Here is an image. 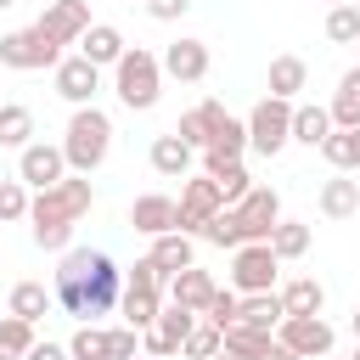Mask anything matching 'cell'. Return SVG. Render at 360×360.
I'll return each instance as SVG.
<instances>
[{"instance_id":"1","label":"cell","mask_w":360,"mask_h":360,"mask_svg":"<svg viewBox=\"0 0 360 360\" xmlns=\"http://www.w3.org/2000/svg\"><path fill=\"white\" fill-rule=\"evenodd\" d=\"M56 304L79 321H96V315H112L118 298H124V270L101 253V248H68L62 264H56V281H51Z\"/></svg>"},{"instance_id":"2","label":"cell","mask_w":360,"mask_h":360,"mask_svg":"<svg viewBox=\"0 0 360 360\" xmlns=\"http://www.w3.org/2000/svg\"><path fill=\"white\" fill-rule=\"evenodd\" d=\"M90 202H96L90 174H68V180H56L51 191H39L34 208H28L34 248H45V253H68V236H73V225L90 214Z\"/></svg>"},{"instance_id":"3","label":"cell","mask_w":360,"mask_h":360,"mask_svg":"<svg viewBox=\"0 0 360 360\" xmlns=\"http://www.w3.org/2000/svg\"><path fill=\"white\" fill-rule=\"evenodd\" d=\"M62 152H68V169L73 174H96L112 152V118L90 101V107H73L68 129H62Z\"/></svg>"},{"instance_id":"4","label":"cell","mask_w":360,"mask_h":360,"mask_svg":"<svg viewBox=\"0 0 360 360\" xmlns=\"http://www.w3.org/2000/svg\"><path fill=\"white\" fill-rule=\"evenodd\" d=\"M112 90H118V101L129 112L158 107V96H163V56H152L146 45H129L118 56V68H112Z\"/></svg>"},{"instance_id":"5","label":"cell","mask_w":360,"mask_h":360,"mask_svg":"<svg viewBox=\"0 0 360 360\" xmlns=\"http://www.w3.org/2000/svg\"><path fill=\"white\" fill-rule=\"evenodd\" d=\"M56 62H62V45L45 39L39 22L0 34V68H11V73H34V68H56Z\"/></svg>"},{"instance_id":"6","label":"cell","mask_w":360,"mask_h":360,"mask_svg":"<svg viewBox=\"0 0 360 360\" xmlns=\"http://www.w3.org/2000/svg\"><path fill=\"white\" fill-rule=\"evenodd\" d=\"M287 141H292V101L264 96V101L248 112V146H253L259 158H276Z\"/></svg>"},{"instance_id":"7","label":"cell","mask_w":360,"mask_h":360,"mask_svg":"<svg viewBox=\"0 0 360 360\" xmlns=\"http://www.w3.org/2000/svg\"><path fill=\"white\" fill-rule=\"evenodd\" d=\"M219 208H231V202L219 197V180H214V174H186V186H180V214H174V231H186V236H202V231H208V219H214Z\"/></svg>"},{"instance_id":"8","label":"cell","mask_w":360,"mask_h":360,"mask_svg":"<svg viewBox=\"0 0 360 360\" xmlns=\"http://www.w3.org/2000/svg\"><path fill=\"white\" fill-rule=\"evenodd\" d=\"M276 276H281V259H276L270 242H242L231 253V287L236 292H270Z\"/></svg>"},{"instance_id":"9","label":"cell","mask_w":360,"mask_h":360,"mask_svg":"<svg viewBox=\"0 0 360 360\" xmlns=\"http://www.w3.org/2000/svg\"><path fill=\"white\" fill-rule=\"evenodd\" d=\"M73 169H68V152H62V141L51 146V141H28L22 152H17V180L22 186H34V191H51L56 180H68Z\"/></svg>"},{"instance_id":"10","label":"cell","mask_w":360,"mask_h":360,"mask_svg":"<svg viewBox=\"0 0 360 360\" xmlns=\"http://www.w3.org/2000/svg\"><path fill=\"white\" fill-rule=\"evenodd\" d=\"M197 321H202L197 309H186V304H163V315H158V321L141 332V349H146V354L174 360V354H180V343L191 338V326H197Z\"/></svg>"},{"instance_id":"11","label":"cell","mask_w":360,"mask_h":360,"mask_svg":"<svg viewBox=\"0 0 360 360\" xmlns=\"http://www.w3.org/2000/svg\"><path fill=\"white\" fill-rule=\"evenodd\" d=\"M276 343H287V349L304 354V360H321V354H332L338 332H332V321H321V315H287V321L276 326Z\"/></svg>"},{"instance_id":"12","label":"cell","mask_w":360,"mask_h":360,"mask_svg":"<svg viewBox=\"0 0 360 360\" xmlns=\"http://www.w3.org/2000/svg\"><path fill=\"white\" fill-rule=\"evenodd\" d=\"M51 73H56V96L73 101V107H90L96 90H101V68H96L90 56H62Z\"/></svg>"},{"instance_id":"13","label":"cell","mask_w":360,"mask_h":360,"mask_svg":"<svg viewBox=\"0 0 360 360\" xmlns=\"http://www.w3.org/2000/svg\"><path fill=\"white\" fill-rule=\"evenodd\" d=\"M236 214H242L248 242H270V231L281 225V191H276V186H253V191L236 202Z\"/></svg>"},{"instance_id":"14","label":"cell","mask_w":360,"mask_h":360,"mask_svg":"<svg viewBox=\"0 0 360 360\" xmlns=\"http://www.w3.org/2000/svg\"><path fill=\"white\" fill-rule=\"evenodd\" d=\"M39 28H45V39H56V45H79L84 28H90V0H51V6L39 11Z\"/></svg>"},{"instance_id":"15","label":"cell","mask_w":360,"mask_h":360,"mask_svg":"<svg viewBox=\"0 0 360 360\" xmlns=\"http://www.w3.org/2000/svg\"><path fill=\"white\" fill-rule=\"evenodd\" d=\"M163 79L202 84V79H208V45H202V39H169V45H163Z\"/></svg>"},{"instance_id":"16","label":"cell","mask_w":360,"mask_h":360,"mask_svg":"<svg viewBox=\"0 0 360 360\" xmlns=\"http://www.w3.org/2000/svg\"><path fill=\"white\" fill-rule=\"evenodd\" d=\"M174 214H180V202L163 197V191H146V197L129 202V225H135L141 236H163V231H174Z\"/></svg>"},{"instance_id":"17","label":"cell","mask_w":360,"mask_h":360,"mask_svg":"<svg viewBox=\"0 0 360 360\" xmlns=\"http://www.w3.org/2000/svg\"><path fill=\"white\" fill-rule=\"evenodd\" d=\"M202 174H214L219 180V197L236 208L248 191H253V174L242 169V158H219V152H202Z\"/></svg>"},{"instance_id":"18","label":"cell","mask_w":360,"mask_h":360,"mask_svg":"<svg viewBox=\"0 0 360 360\" xmlns=\"http://www.w3.org/2000/svg\"><path fill=\"white\" fill-rule=\"evenodd\" d=\"M146 158H152V169H158L163 180H186V174H191L197 146H186V141L169 129V135H158V141H152V152H146Z\"/></svg>"},{"instance_id":"19","label":"cell","mask_w":360,"mask_h":360,"mask_svg":"<svg viewBox=\"0 0 360 360\" xmlns=\"http://www.w3.org/2000/svg\"><path fill=\"white\" fill-rule=\"evenodd\" d=\"M208 298H214V276L208 270H197V264H186V270H174L169 276V304H186V309H208Z\"/></svg>"},{"instance_id":"20","label":"cell","mask_w":360,"mask_h":360,"mask_svg":"<svg viewBox=\"0 0 360 360\" xmlns=\"http://www.w3.org/2000/svg\"><path fill=\"white\" fill-rule=\"evenodd\" d=\"M129 45H124V34L112 28V22H90L84 28V39H79V56H90L96 68H118V56H124Z\"/></svg>"},{"instance_id":"21","label":"cell","mask_w":360,"mask_h":360,"mask_svg":"<svg viewBox=\"0 0 360 360\" xmlns=\"http://www.w3.org/2000/svg\"><path fill=\"white\" fill-rule=\"evenodd\" d=\"M219 118H225V107H219V101H197L191 112H180V124H174V135H180L186 146H197V152H202V146L214 141V129H219Z\"/></svg>"},{"instance_id":"22","label":"cell","mask_w":360,"mask_h":360,"mask_svg":"<svg viewBox=\"0 0 360 360\" xmlns=\"http://www.w3.org/2000/svg\"><path fill=\"white\" fill-rule=\"evenodd\" d=\"M236 321H248V326H259V332H276L281 321H287V304H281V292L270 287V292H242V315Z\"/></svg>"},{"instance_id":"23","label":"cell","mask_w":360,"mask_h":360,"mask_svg":"<svg viewBox=\"0 0 360 360\" xmlns=\"http://www.w3.org/2000/svg\"><path fill=\"white\" fill-rule=\"evenodd\" d=\"M321 214H326V219H354V214H360V180H349V174L326 180V186H321Z\"/></svg>"},{"instance_id":"24","label":"cell","mask_w":360,"mask_h":360,"mask_svg":"<svg viewBox=\"0 0 360 360\" xmlns=\"http://www.w3.org/2000/svg\"><path fill=\"white\" fill-rule=\"evenodd\" d=\"M152 259H158V270H163V276H174V270L197 264V248H191V236H186V231H163V236H152Z\"/></svg>"},{"instance_id":"25","label":"cell","mask_w":360,"mask_h":360,"mask_svg":"<svg viewBox=\"0 0 360 360\" xmlns=\"http://www.w3.org/2000/svg\"><path fill=\"white\" fill-rule=\"evenodd\" d=\"M51 304H56V292H51L45 281H17V287H11V315H17V321H34V326H39V321L51 315Z\"/></svg>"},{"instance_id":"26","label":"cell","mask_w":360,"mask_h":360,"mask_svg":"<svg viewBox=\"0 0 360 360\" xmlns=\"http://www.w3.org/2000/svg\"><path fill=\"white\" fill-rule=\"evenodd\" d=\"M118 315H124V326L146 332V326L163 315V292H146V287H124V298H118Z\"/></svg>"},{"instance_id":"27","label":"cell","mask_w":360,"mask_h":360,"mask_svg":"<svg viewBox=\"0 0 360 360\" xmlns=\"http://www.w3.org/2000/svg\"><path fill=\"white\" fill-rule=\"evenodd\" d=\"M225 349H231L236 360H264V354L276 349V332H259V326H248V321H231V326H225Z\"/></svg>"},{"instance_id":"28","label":"cell","mask_w":360,"mask_h":360,"mask_svg":"<svg viewBox=\"0 0 360 360\" xmlns=\"http://www.w3.org/2000/svg\"><path fill=\"white\" fill-rule=\"evenodd\" d=\"M332 124L338 129H360V62L338 79V90H332Z\"/></svg>"},{"instance_id":"29","label":"cell","mask_w":360,"mask_h":360,"mask_svg":"<svg viewBox=\"0 0 360 360\" xmlns=\"http://www.w3.org/2000/svg\"><path fill=\"white\" fill-rule=\"evenodd\" d=\"M338 124H332V107H292V141L298 146H315L321 152V141L332 135Z\"/></svg>"},{"instance_id":"30","label":"cell","mask_w":360,"mask_h":360,"mask_svg":"<svg viewBox=\"0 0 360 360\" xmlns=\"http://www.w3.org/2000/svg\"><path fill=\"white\" fill-rule=\"evenodd\" d=\"M281 304H287V315H321L326 309V287L315 276H292L281 287Z\"/></svg>"},{"instance_id":"31","label":"cell","mask_w":360,"mask_h":360,"mask_svg":"<svg viewBox=\"0 0 360 360\" xmlns=\"http://www.w3.org/2000/svg\"><path fill=\"white\" fill-rule=\"evenodd\" d=\"M264 84H270V96L292 101V96H298L304 84H309V68H304V56H276V62H270V79H264Z\"/></svg>"},{"instance_id":"32","label":"cell","mask_w":360,"mask_h":360,"mask_svg":"<svg viewBox=\"0 0 360 360\" xmlns=\"http://www.w3.org/2000/svg\"><path fill=\"white\" fill-rule=\"evenodd\" d=\"M68 354H73V360H112V338H107V326L79 321V332L68 338Z\"/></svg>"},{"instance_id":"33","label":"cell","mask_w":360,"mask_h":360,"mask_svg":"<svg viewBox=\"0 0 360 360\" xmlns=\"http://www.w3.org/2000/svg\"><path fill=\"white\" fill-rule=\"evenodd\" d=\"M28 135H34V112L22 107V101H0V146H28Z\"/></svg>"},{"instance_id":"34","label":"cell","mask_w":360,"mask_h":360,"mask_svg":"<svg viewBox=\"0 0 360 360\" xmlns=\"http://www.w3.org/2000/svg\"><path fill=\"white\" fill-rule=\"evenodd\" d=\"M34 343H39L34 338V321H17V315L0 321V360H28Z\"/></svg>"},{"instance_id":"35","label":"cell","mask_w":360,"mask_h":360,"mask_svg":"<svg viewBox=\"0 0 360 360\" xmlns=\"http://www.w3.org/2000/svg\"><path fill=\"white\" fill-rule=\"evenodd\" d=\"M202 242H214V248H231V253H236V248L248 242V231H242V214H236V208H219V214L208 219Z\"/></svg>"},{"instance_id":"36","label":"cell","mask_w":360,"mask_h":360,"mask_svg":"<svg viewBox=\"0 0 360 360\" xmlns=\"http://www.w3.org/2000/svg\"><path fill=\"white\" fill-rule=\"evenodd\" d=\"M270 248H276V259H304L309 253V225L304 219H281L270 231Z\"/></svg>"},{"instance_id":"37","label":"cell","mask_w":360,"mask_h":360,"mask_svg":"<svg viewBox=\"0 0 360 360\" xmlns=\"http://www.w3.org/2000/svg\"><path fill=\"white\" fill-rule=\"evenodd\" d=\"M202 152H219V158H242V152H248V124L225 112V118H219V129H214V141H208Z\"/></svg>"},{"instance_id":"38","label":"cell","mask_w":360,"mask_h":360,"mask_svg":"<svg viewBox=\"0 0 360 360\" xmlns=\"http://www.w3.org/2000/svg\"><path fill=\"white\" fill-rule=\"evenodd\" d=\"M219 349H225V332H219L214 321H197V326H191V338L180 343V354H186V360H208V354H219Z\"/></svg>"},{"instance_id":"39","label":"cell","mask_w":360,"mask_h":360,"mask_svg":"<svg viewBox=\"0 0 360 360\" xmlns=\"http://www.w3.org/2000/svg\"><path fill=\"white\" fill-rule=\"evenodd\" d=\"M326 39H332V45H354V39H360V6H354V0L326 11Z\"/></svg>"},{"instance_id":"40","label":"cell","mask_w":360,"mask_h":360,"mask_svg":"<svg viewBox=\"0 0 360 360\" xmlns=\"http://www.w3.org/2000/svg\"><path fill=\"white\" fill-rule=\"evenodd\" d=\"M321 158L338 169V174H354V129H332L321 141Z\"/></svg>"},{"instance_id":"41","label":"cell","mask_w":360,"mask_h":360,"mask_svg":"<svg viewBox=\"0 0 360 360\" xmlns=\"http://www.w3.org/2000/svg\"><path fill=\"white\" fill-rule=\"evenodd\" d=\"M236 315H242V292H236V287H214V298H208V309H202V321H214V326L225 332V326H231Z\"/></svg>"},{"instance_id":"42","label":"cell","mask_w":360,"mask_h":360,"mask_svg":"<svg viewBox=\"0 0 360 360\" xmlns=\"http://www.w3.org/2000/svg\"><path fill=\"white\" fill-rule=\"evenodd\" d=\"M28 208H34L28 186H22V180H0V225H11V219H28Z\"/></svg>"},{"instance_id":"43","label":"cell","mask_w":360,"mask_h":360,"mask_svg":"<svg viewBox=\"0 0 360 360\" xmlns=\"http://www.w3.org/2000/svg\"><path fill=\"white\" fill-rule=\"evenodd\" d=\"M163 281H169V276L158 270V259H152V253H146V259H135V264L124 270V287H146V292H163Z\"/></svg>"},{"instance_id":"44","label":"cell","mask_w":360,"mask_h":360,"mask_svg":"<svg viewBox=\"0 0 360 360\" xmlns=\"http://www.w3.org/2000/svg\"><path fill=\"white\" fill-rule=\"evenodd\" d=\"M141 6H146V17H158V22H174V17L191 11V0H141Z\"/></svg>"},{"instance_id":"45","label":"cell","mask_w":360,"mask_h":360,"mask_svg":"<svg viewBox=\"0 0 360 360\" xmlns=\"http://www.w3.org/2000/svg\"><path fill=\"white\" fill-rule=\"evenodd\" d=\"M28 360H73V354H68V343H51V338H45V343L28 349Z\"/></svg>"},{"instance_id":"46","label":"cell","mask_w":360,"mask_h":360,"mask_svg":"<svg viewBox=\"0 0 360 360\" xmlns=\"http://www.w3.org/2000/svg\"><path fill=\"white\" fill-rule=\"evenodd\" d=\"M264 360H304V354H292V349H287V343H276V349H270V354H264Z\"/></svg>"},{"instance_id":"47","label":"cell","mask_w":360,"mask_h":360,"mask_svg":"<svg viewBox=\"0 0 360 360\" xmlns=\"http://www.w3.org/2000/svg\"><path fill=\"white\" fill-rule=\"evenodd\" d=\"M349 326H354V338H360V304H354V315H349Z\"/></svg>"},{"instance_id":"48","label":"cell","mask_w":360,"mask_h":360,"mask_svg":"<svg viewBox=\"0 0 360 360\" xmlns=\"http://www.w3.org/2000/svg\"><path fill=\"white\" fill-rule=\"evenodd\" d=\"M354 169H360V129H354Z\"/></svg>"},{"instance_id":"49","label":"cell","mask_w":360,"mask_h":360,"mask_svg":"<svg viewBox=\"0 0 360 360\" xmlns=\"http://www.w3.org/2000/svg\"><path fill=\"white\" fill-rule=\"evenodd\" d=\"M208 360H236V354H231V349H219V354H208Z\"/></svg>"},{"instance_id":"50","label":"cell","mask_w":360,"mask_h":360,"mask_svg":"<svg viewBox=\"0 0 360 360\" xmlns=\"http://www.w3.org/2000/svg\"><path fill=\"white\" fill-rule=\"evenodd\" d=\"M135 360H163V354H135Z\"/></svg>"},{"instance_id":"51","label":"cell","mask_w":360,"mask_h":360,"mask_svg":"<svg viewBox=\"0 0 360 360\" xmlns=\"http://www.w3.org/2000/svg\"><path fill=\"white\" fill-rule=\"evenodd\" d=\"M6 6H17V0H0V11H6Z\"/></svg>"},{"instance_id":"52","label":"cell","mask_w":360,"mask_h":360,"mask_svg":"<svg viewBox=\"0 0 360 360\" xmlns=\"http://www.w3.org/2000/svg\"><path fill=\"white\" fill-rule=\"evenodd\" d=\"M332 6H349V0H332Z\"/></svg>"},{"instance_id":"53","label":"cell","mask_w":360,"mask_h":360,"mask_svg":"<svg viewBox=\"0 0 360 360\" xmlns=\"http://www.w3.org/2000/svg\"><path fill=\"white\" fill-rule=\"evenodd\" d=\"M39 6H51V0H39Z\"/></svg>"},{"instance_id":"54","label":"cell","mask_w":360,"mask_h":360,"mask_svg":"<svg viewBox=\"0 0 360 360\" xmlns=\"http://www.w3.org/2000/svg\"><path fill=\"white\" fill-rule=\"evenodd\" d=\"M354 51H360V39H354Z\"/></svg>"},{"instance_id":"55","label":"cell","mask_w":360,"mask_h":360,"mask_svg":"<svg viewBox=\"0 0 360 360\" xmlns=\"http://www.w3.org/2000/svg\"><path fill=\"white\" fill-rule=\"evenodd\" d=\"M129 6H135V0H129Z\"/></svg>"}]
</instances>
